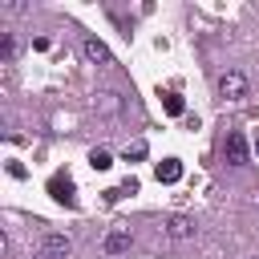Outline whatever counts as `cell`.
I'll use <instances>...</instances> for the list:
<instances>
[{
    "instance_id": "cell-13",
    "label": "cell",
    "mask_w": 259,
    "mask_h": 259,
    "mask_svg": "<svg viewBox=\"0 0 259 259\" xmlns=\"http://www.w3.org/2000/svg\"><path fill=\"white\" fill-rule=\"evenodd\" d=\"M130 158H134V162H138V158H146V142H142V138L125 146V162H130Z\"/></svg>"
},
{
    "instance_id": "cell-11",
    "label": "cell",
    "mask_w": 259,
    "mask_h": 259,
    "mask_svg": "<svg viewBox=\"0 0 259 259\" xmlns=\"http://www.w3.org/2000/svg\"><path fill=\"white\" fill-rule=\"evenodd\" d=\"M12 57H16V40H12V32H4V36H0V61L8 65Z\"/></svg>"
},
{
    "instance_id": "cell-2",
    "label": "cell",
    "mask_w": 259,
    "mask_h": 259,
    "mask_svg": "<svg viewBox=\"0 0 259 259\" xmlns=\"http://www.w3.org/2000/svg\"><path fill=\"white\" fill-rule=\"evenodd\" d=\"M219 93H223L227 101H239V97H247V77H243L239 69H227V73L219 77Z\"/></svg>"
},
{
    "instance_id": "cell-5",
    "label": "cell",
    "mask_w": 259,
    "mask_h": 259,
    "mask_svg": "<svg viewBox=\"0 0 259 259\" xmlns=\"http://www.w3.org/2000/svg\"><path fill=\"white\" fill-rule=\"evenodd\" d=\"M162 231L170 235V239H194V219H186V214H170L166 223H162Z\"/></svg>"
},
{
    "instance_id": "cell-4",
    "label": "cell",
    "mask_w": 259,
    "mask_h": 259,
    "mask_svg": "<svg viewBox=\"0 0 259 259\" xmlns=\"http://www.w3.org/2000/svg\"><path fill=\"white\" fill-rule=\"evenodd\" d=\"M223 158H227V166H243V162H247V138H243L239 130L227 134V142H223Z\"/></svg>"
},
{
    "instance_id": "cell-9",
    "label": "cell",
    "mask_w": 259,
    "mask_h": 259,
    "mask_svg": "<svg viewBox=\"0 0 259 259\" xmlns=\"http://www.w3.org/2000/svg\"><path fill=\"white\" fill-rule=\"evenodd\" d=\"M162 105H166V113H170V117H182V113H186L182 93H162Z\"/></svg>"
},
{
    "instance_id": "cell-7",
    "label": "cell",
    "mask_w": 259,
    "mask_h": 259,
    "mask_svg": "<svg viewBox=\"0 0 259 259\" xmlns=\"http://www.w3.org/2000/svg\"><path fill=\"white\" fill-rule=\"evenodd\" d=\"M130 243H134L130 231H109V235L101 239V251H105V255H121V251H130Z\"/></svg>"
},
{
    "instance_id": "cell-14",
    "label": "cell",
    "mask_w": 259,
    "mask_h": 259,
    "mask_svg": "<svg viewBox=\"0 0 259 259\" xmlns=\"http://www.w3.org/2000/svg\"><path fill=\"white\" fill-rule=\"evenodd\" d=\"M8 174H12V178H24V174H28V170H24V166H20V162H16V158H8Z\"/></svg>"
},
{
    "instance_id": "cell-16",
    "label": "cell",
    "mask_w": 259,
    "mask_h": 259,
    "mask_svg": "<svg viewBox=\"0 0 259 259\" xmlns=\"http://www.w3.org/2000/svg\"><path fill=\"white\" fill-rule=\"evenodd\" d=\"M32 259H49V255H45V251H32Z\"/></svg>"
},
{
    "instance_id": "cell-6",
    "label": "cell",
    "mask_w": 259,
    "mask_h": 259,
    "mask_svg": "<svg viewBox=\"0 0 259 259\" xmlns=\"http://www.w3.org/2000/svg\"><path fill=\"white\" fill-rule=\"evenodd\" d=\"M81 53H85V61H93V65H109V49H105L97 36H85V40H81Z\"/></svg>"
},
{
    "instance_id": "cell-17",
    "label": "cell",
    "mask_w": 259,
    "mask_h": 259,
    "mask_svg": "<svg viewBox=\"0 0 259 259\" xmlns=\"http://www.w3.org/2000/svg\"><path fill=\"white\" fill-rule=\"evenodd\" d=\"M255 154H259V142H255Z\"/></svg>"
},
{
    "instance_id": "cell-3",
    "label": "cell",
    "mask_w": 259,
    "mask_h": 259,
    "mask_svg": "<svg viewBox=\"0 0 259 259\" xmlns=\"http://www.w3.org/2000/svg\"><path fill=\"white\" fill-rule=\"evenodd\" d=\"M36 251H45L49 259H69V251H73V239L69 235H57V231H49V235H40V247Z\"/></svg>"
},
{
    "instance_id": "cell-1",
    "label": "cell",
    "mask_w": 259,
    "mask_h": 259,
    "mask_svg": "<svg viewBox=\"0 0 259 259\" xmlns=\"http://www.w3.org/2000/svg\"><path fill=\"white\" fill-rule=\"evenodd\" d=\"M49 194H53L61 206H77V182H73V174L57 170V174L49 178Z\"/></svg>"
},
{
    "instance_id": "cell-12",
    "label": "cell",
    "mask_w": 259,
    "mask_h": 259,
    "mask_svg": "<svg viewBox=\"0 0 259 259\" xmlns=\"http://www.w3.org/2000/svg\"><path fill=\"white\" fill-rule=\"evenodd\" d=\"M89 166H93V170H109V166H113L109 150H93V154H89Z\"/></svg>"
},
{
    "instance_id": "cell-8",
    "label": "cell",
    "mask_w": 259,
    "mask_h": 259,
    "mask_svg": "<svg viewBox=\"0 0 259 259\" xmlns=\"http://www.w3.org/2000/svg\"><path fill=\"white\" fill-rule=\"evenodd\" d=\"M154 178H158V182H166V186H170V182H178V178H182V162H178V158L158 162V166H154Z\"/></svg>"
},
{
    "instance_id": "cell-10",
    "label": "cell",
    "mask_w": 259,
    "mask_h": 259,
    "mask_svg": "<svg viewBox=\"0 0 259 259\" xmlns=\"http://www.w3.org/2000/svg\"><path fill=\"white\" fill-rule=\"evenodd\" d=\"M117 105H121L117 93H101V97L93 101V109H101V113H117Z\"/></svg>"
},
{
    "instance_id": "cell-15",
    "label": "cell",
    "mask_w": 259,
    "mask_h": 259,
    "mask_svg": "<svg viewBox=\"0 0 259 259\" xmlns=\"http://www.w3.org/2000/svg\"><path fill=\"white\" fill-rule=\"evenodd\" d=\"M117 190H121V194H138V178H125Z\"/></svg>"
}]
</instances>
